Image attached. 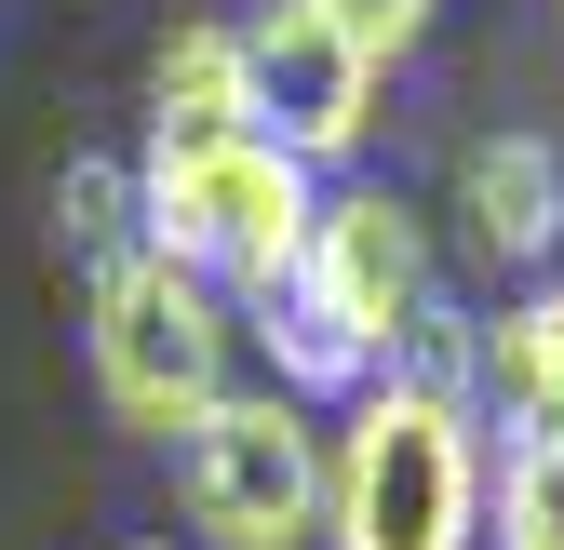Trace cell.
Masks as SVG:
<instances>
[{"label": "cell", "instance_id": "2", "mask_svg": "<svg viewBox=\"0 0 564 550\" xmlns=\"http://www.w3.org/2000/svg\"><path fill=\"white\" fill-rule=\"evenodd\" d=\"M310 216H323V175L282 162L269 134H149V162H134V242L216 296L282 283L310 255Z\"/></svg>", "mask_w": 564, "mask_h": 550}, {"label": "cell", "instance_id": "9", "mask_svg": "<svg viewBox=\"0 0 564 550\" xmlns=\"http://www.w3.org/2000/svg\"><path fill=\"white\" fill-rule=\"evenodd\" d=\"M229 322L269 350V389H282V403H364V389H377V363H364V350H349V336L310 309L296 268H282V283H256V296H229Z\"/></svg>", "mask_w": 564, "mask_h": 550}, {"label": "cell", "instance_id": "7", "mask_svg": "<svg viewBox=\"0 0 564 550\" xmlns=\"http://www.w3.org/2000/svg\"><path fill=\"white\" fill-rule=\"evenodd\" d=\"M457 229L484 268H551L564 255V148L551 134H470L457 148Z\"/></svg>", "mask_w": 564, "mask_h": 550}, {"label": "cell", "instance_id": "3", "mask_svg": "<svg viewBox=\"0 0 564 550\" xmlns=\"http://www.w3.org/2000/svg\"><path fill=\"white\" fill-rule=\"evenodd\" d=\"M229 336H242L229 296L188 283V268H162L149 242L95 268V389L121 403L134 430L188 443L202 417H216V403H229Z\"/></svg>", "mask_w": 564, "mask_h": 550}, {"label": "cell", "instance_id": "5", "mask_svg": "<svg viewBox=\"0 0 564 550\" xmlns=\"http://www.w3.org/2000/svg\"><path fill=\"white\" fill-rule=\"evenodd\" d=\"M296 283H310V309H323L377 376L416 350V322H431V296H444V283H431V229H416V201H390V188H323Z\"/></svg>", "mask_w": 564, "mask_h": 550}, {"label": "cell", "instance_id": "12", "mask_svg": "<svg viewBox=\"0 0 564 550\" xmlns=\"http://www.w3.org/2000/svg\"><path fill=\"white\" fill-rule=\"evenodd\" d=\"M310 14H323V28H336V41H349V54H364L377 81H390V67L431 41V14H444V0H310Z\"/></svg>", "mask_w": 564, "mask_h": 550}, {"label": "cell", "instance_id": "4", "mask_svg": "<svg viewBox=\"0 0 564 550\" xmlns=\"http://www.w3.org/2000/svg\"><path fill=\"white\" fill-rule=\"evenodd\" d=\"M175 510L216 550H296V537H323V430H310V403L229 389L216 417L175 443Z\"/></svg>", "mask_w": 564, "mask_h": 550}, {"label": "cell", "instance_id": "8", "mask_svg": "<svg viewBox=\"0 0 564 550\" xmlns=\"http://www.w3.org/2000/svg\"><path fill=\"white\" fill-rule=\"evenodd\" d=\"M470 403H498L524 443H564V283L470 322Z\"/></svg>", "mask_w": 564, "mask_h": 550}, {"label": "cell", "instance_id": "11", "mask_svg": "<svg viewBox=\"0 0 564 550\" xmlns=\"http://www.w3.org/2000/svg\"><path fill=\"white\" fill-rule=\"evenodd\" d=\"M54 242L67 255H134V162H67L54 175Z\"/></svg>", "mask_w": 564, "mask_h": 550}, {"label": "cell", "instance_id": "6", "mask_svg": "<svg viewBox=\"0 0 564 550\" xmlns=\"http://www.w3.org/2000/svg\"><path fill=\"white\" fill-rule=\"evenodd\" d=\"M242 67H256V134L282 162L323 175V162H349L377 134V67L349 54L310 0H256V14H242Z\"/></svg>", "mask_w": 564, "mask_h": 550}, {"label": "cell", "instance_id": "1", "mask_svg": "<svg viewBox=\"0 0 564 550\" xmlns=\"http://www.w3.org/2000/svg\"><path fill=\"white\" fill-rule=\"evenodd\" d=\"M323 537L336 550H484V417L470 389L377 376L323 443Z\"/></svg>", "mask_w": 564, "mask_h": 550}, {"label": "cell", "instance_id": "10", "mask_svg": "<svg viewBox=\"0 0 564 550\" xmlns=\"http://www.w3.org/2000/svg\"><path fill=\"white\" fill-rule=\"evenodd\" d=\"M149 108H162V134H256L242 28H175V41L149 54Z\"/></svg>", "mask_w": 564, "mask_h": 550}]
</instances>
